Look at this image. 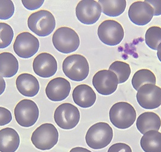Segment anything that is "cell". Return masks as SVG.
<instances>
[{
    "label": "cell",
    "mask_w": 161,
    "mask_h": 152,
    "mask_svg": "<svg viewBox=\"0 0 161 152\" xmlns=\"http://www.w3.org/2000/svg\"><path fill=\"white\" fill-rule=\"evenodd\" d=\"M73 102L82 108H89L93 106L97 100V95L93 89L88 85L81 84L73 91Z\"/></svg>",
    "instance_id": "18"
},
{
    "label": "cell",
    "mask_w": 161,
    "mask_h": 152,
    "mask_svg": "<svg viewBox=\"0 0 161 152\" xmlns=\"http://www.w3.org/2000/svg\"><path fill=\"white\" fill-rule=\"evenodd\" d=\"M108 70L116 74L120 84L128 80L131 74V68L129 64L119 60L115 61L110 65Z\"/></svg>",
    "instance_id": "25"
},
{
    "label": "cell",
    "mask_w": 161,
    "mask_h": 152,
    "mask_svg": "<svg viewBox=\"0 0 161 152\" xmlns=\"http://www.w3.org/2000/svg\"><path fill=\"white\" fill-rule=\"evenodd\" d=\"M27 26L30 30L37 36L46 37L53 32L56 26V21L50 12L41 10L29 16Z\"/></svg>",
    "instance_id": "3"
},
{
    "label": "cell",
    "mask_w": 161,
    "mask_h": 152,
    "mask_svg": "<svg viewBox=\"0 0 161 152\" xmlns=\"http://www.w3.org/2000/svg\"><path fill=\"white\" fill-rule=\"evenodd\" d=\"M156 78L152 71L147 69H142L135 73L131 80L133 88L137 91L142 86L145 84L156 85Z\"/></svg>",
    "instance_id": "24"
},
{
    "label": "cell",
    "mask_w": 161,
    "mask_h": 152,
    "mask_svg": "<svg viewBox=\"0 0 161 152\" xmlns=\"http://www.w3.org/2000/svg\"><path fill=\"white\" fill-rule=\"evenodd\" d=\"M144 1L152 6L154 16L161 15V0H145Z\"/></svg>",
    "instance_id": "32"
},
{
    "label": "cell",
    "mask_w": 161,
    "mask_h": 152,
    "mask_svg": "<svg viewBox=\"0 0 161 152\" xmlns=\"http://www.w3.org/2000/svg\"><path fill=\"white\" fill-rule=\"evenodd\" d=\"M54 120L60 128L70 130L75 128L79 123L80 112L75 105L69 103H63L55 109Z\"/></svg>",
    "instance_id": "9"
},
{
    "label": "cell",
    "mask_w": 161,
    "mask_h": 152,
    "mask_svg": "<svg viewBox=\"0 0 161 152\" xmlns=\"http://www.w3.org/2000/svg\"><path fill=\"white\" fill-rule=\"evenodd\" d=\"M23 5L24 8L29 10H34L36 9L40 8L44 3V0H22L21 1Z\"/></svg>",
    "instance_id": "30"
},
{
    "label": "cell",
    "mask_w": 161,
    "mask_h": 152,
    "mask_svg": "<svg viewBox=\"0 0 161 152\" xmlns=\"http://www.w3.org/2000/svg\"><path fill=\"white\" fill-rule=\"evenodd\" d=\"M69 152H92L90 150H89L88 149L84 148V147H74L72 149L70 150V151Z\"/></svg>",
    "instance_id": "34"
},
{
    "label": "cell",
    "mask_w": 161,
    "mask_h": 152,
    "mask_svg": "<svg viewBox=\"0 0 161 152\" xmlns=\"http://www.w3.org/2000/svg\"><path fill=\"white\" fill-rule=\"evenodd\" d=\"M19 144V135L14 128L0 130V152H15Z\"/></svg>",
    "instance_id": "19"
},
{
    "label": "cell",
    "mask_w": 161,
    "mask_h": 152,
    "mask_svg": "<svg viewBox=\"0 0 161 152\" xmlns=\"http://www.w3.org/2000/svg\"><path fill=\"white\" fill-rule=\"evenodd\" d=\"M107 152H132V150L128 144L118 143L112 145Z\"/></svg>",
    "instance_id": "31"
},
{
    "label": "cell",
    "mask_w": 161,
    "mask_h": 152,
    "mask_svg": "<svg viewBox=\"0 0 161 152\" xmlns=\"http://www.w3.org/2000/svg\"><path fill=\"white\" fill-rule=\"evenodd\" d=\"M102 13L101 5L94 0L80 1L76 8V16L78 21L86 25L95 24Z\"/></svg>",
    "instance_id": "12"
},
{
    "label": "cell",
    "mask_w": 161,
    "mask_h": 152,
    "mask_svg": "<svg viewBox=\"0 0 161 152\" xmlns=\"http://www.w3.org/2000/svg\"><path fill=\"white\" fill-rule=\"evenodd\" d=\"M97 36L100 40L108 46H116L124 37V30L120 23L108 19L103 21L97 29Z\"/></svg>",
    "instance_id": "8"
},
{
    "label": "cell",
    "mask_w": 161,
    "mask_h": 152,
    "mask_svg": "<svg viewBox=\"0 0 161 152\" xmlns=\"http://www.w3.org/2000/svg\"><path fill=\"white\" fill-rule=\"evenodd\" d=\"M71 85L63 77H57L50 80L46 88V94L53 102H61L66 99L70 94Z\"/></svg>",
    "instance_id": "16"
},
{
    "label": "cell",
    "mask_w": 161,
    "mask_h": 152,
    "mask_svg": "<svg viewBox=\"0 0 161 152\" xmlns=\"http://www.w3.org/2000/svg\"><path fill=\"white\" fill-rule=\"evenodd\" d=\"M19 70V62L16 57L9 52L0 53V76L5 78L15 76Z\"/></svg>",
    "instance_id": "21"
},
{
    "label": "cell",
    "mask_w": 161,
    "mask_h": 152,
    "mask_svg": "<svg viewBox=\"0 0 161 152\" xmlns=\"http://www.w3.org/2000/svg\"><path fill=\"white\" fill-rule=\"evenodd\" d=\"M6 87V81L2 76H0V96H1L5 91Z\"/></svg>",
    "instance_id": "33"
},
{
    "label": "cell",
    "mask_w": 161,
    "mask_h": 152,
    "mask_svg": "<svg viewBox=\"0 0 161 152\" xmlns=\"http://www.w3.org/2000/svg\"><path fill=\"white\" fill-rule=\"evenodd\" d=\"M154 16L152 6L145 1H138L131 4L129 9L130 21L137 25L143 26L148 24Z\"/></svg>",
    "instance_id": "15"
},
{
    "label": "cell",
    "mask_w": 161,
    "mask_h": 152,
    "mask_svg": "<svg viewBox=\"0 0 161 152\" xmlns=\"http://www.w3.org/2000/svg\"><path fill=\"white\" fill-rule=\"evenodd\" d=\"M16 86L21 94L28 97L36 96L40 88L38 80L34 76L29 73H23L18 76Z\"/></svg>",
    "instance_id": "17"
},
{
    "label": "cell",
    "mask_w": 161,
    "mask_h": 152,
    "mask_svg": "<svg viewBox=\"0 0 161 152\" xmlns=\"http://www.w3.org/2000/svg\"><path fill=\"white\" fill-rule=\"evenodd\" d=\"M13 48L17 56L29 59L38 51L40 41L31 33H21L16 36Z\"/></svg>",
    "instance_id": "10"
},
{
    "label": "cell",
    "mask_w": 161,
    "mask_h": 152,
    "mask_svg": "<svg viewBox=\"0 0 161 152\" xmlns=\"http://www.w3.org/2000/svg\"><path fill=\"white\" fill-rule=\"evenodd\" d=\"M161 127V118L154 112H144L137 118L136 128L143 135L150 130L158 131Z\"/></svg>",
    "instance_id": "20"
},
{
    "label": "cell",
    "mask_w": 161,
    "mask_h": 152,
    "mask_svg": "<svg viewBox=\"0 0 161 152\" xmlns=\"http://www.w3.org/2000/svg\"><path fill=\"white\" fill-rule=\"evenodd\" d=\"M15 13V6L10 0H0V19L7 20Z\"/></svg>",
    "instance_id": "28"
},
{
    "label": "cell",
    "mask_w": 161,
    "mask_h": 152,
    "mask_svg": "<svg viewBox=\"0 0 161 152\" xmlns=\"http://www.w3.org/2000/svg\"><path fill=\"white\" fill-rule=\"evenodd\" d=\"M113 138L112 127L107 123L99 122L88 129L86 135V142L91 149L99 150L110 144Z\"/></svg>",
    "instance_id": "1"
},
{
    "label": "cell",
    "mask_w": 161,
    "mask_h": 152,
    "mask_svg": "<svg viewBox=\"0 0 161 152\" xmlns=\"http://www.w3.org/2000/svg\"><path fill=\"white\" fill-rule=\"evenodd\" d=\"M145 43L149 48L156 50L161 43V28L158 26L150 27L145 33Z\"/></svg>",
    "instance_id": "26"
},
{
    "label": "cell",
    "mask_w": 161,
    "mask_h": 152,
    "mask_svg": "<svg viewBox=\"0 0 161 152\" xmlns=\"http://www.w3.org/2000/svg\"><path fill=\"white\" fill-rule=\"evenodd\" d=\"M40 111L35 102L24 99L19 102L15 107L14 115L17 123L23 128L33 126L38 120Z\"/></svg>",
    "instance_id": "7"
},
{
    "label": "cell",
    "mask_w": 161,
    "mask_h": 152,
    "mask_svg": "<svg viewBox=\"0 0 161 152\" xmlns=\"http://www.w3.org/2000/svg\"><path fill=\"white\" fill-rule=\"evenodd\" d=\"M14 36V32L12 27L7 23H0V49L8 47Z\"/></svg>",
    "instance_id": "27"
},
{
    "label": "cell",
    "mask_w": 161,
    "mask_h": 152,
    "mask_svg": "<svg viewBox=\"0 0 161 152\" xmlns=\"http://www.w3.org/2000/svg\"><path fill=\"white\" fill-rule=\"evenodd\" d=\"M52 43L55 49L63 54L76 51L80 45V39L73 29L62 27L58 29L52 36Z\"/></svg>",
    "instance_id": "4"
},
{
    "label": "cell",
    "mask_w": 161,
    "mask_h": 152,
    "mask_svg": "<svg viewBox=\"0 0 161 152\" xmlns=\"http://www.w3.org/2000/svg\"><path fill=\"white\" fill-rule=\"evenodd\" d=\"M157 56L158 59L159 60V61L161 62V43L159 45L158 49H157Z\"/></svg>",
    "instance_id": "35"
},
{
    "label": "cell",
    "mask_w": 161,
    "mask_h": 152,
    "mask_svg": "<svg viewBox=\"0 0 161 152\" xmlns=\"http://www.w3.org/2000/svg\"><path fill=\"white\" fill-rule=\"evenodd\" d=\"M92 83L99 94L109 96L116 91L119 81L114 72L103 70L97 71L94 75Z\"/></svg>",
    "instance_id": "11"
},
{
    "label": "cell",
    "mask_w": 161,
    "mask_h": 152,
    "mask_svg": "<svg viewBox=\"0 0 161 152\" xmlns=\"http://www.w3.org/2000/svg\"><path fill=\"white\" fill-rule=\"evenodd\" d=\"M12 120L11 112L7 108L0 106V126L8 124Z\"/></svg>",
    "instance_id": "29"
},
{
    "label": "cell",
    "mask_w": 161,
    "mask_h": 152,
    "mask_svg": "<svg viewBox=\"0 0 161 152\" xmlns=\"http://www.w3.org/2000/svg\"><path fill=\"white\" fill-rule=\"evenodd\" d=\"M111 123L116 128L127 129L130 128L136 118L134 107L127 102H121L113 104L109 111Z\"/></svg>",
    "instance_id": "2"
},
{
    "label": "cell",
    "mask_w": 161,
    "mask_h": 152,
    "mask_svg": "<svg viewBox=\"0 0 161 152\" xmlns=\"http://www.w3.org/2000/svg\"><path fill=\"white\" fill-rule=\"evenodd\" d=\"M34 72L42 78H49L54 76L58 70V63L55 57L48 53H41L33 62Z\"/></svg>",
    "instance_id": "14"
},
{
    "label": "cell",
    "mask_w": 161,
    "mask_h": 152,
    "mask_svg": "<svg viewBox=\"0 0 161 152\" xmlns=\"http://www.w3.org/2000/svg\"><path fill=\"white\" fill-rule=\"evenodd\" d=\"M59 133L51 123L41 124L33 132L31 141L34 146L41 150H48L58 143Z\"/></svg>",
    "instance_id": "6"
},
{
    "label": "cell",
    "mask_w": 161,
    "mask_h": 152,
    "mask_svg": "<svg viewBox=\"0 0 161 152\" xmlns=\"http://www.w3.org/2000/svg\"><path fill=\"white\" fill-rule=\"evenodd\" d=\"M89 64L87 59L80 55L67 56L63 62V71L70 80L81 81L89 76Z\"/></svg>",
    "instance_id": "5"
},
{
    "label": "cell",
    "mask_w": 161,
    "mask_h": 152,
    "mask_svg": "<svg viewBox=\"0 0 161 152\" xmlns=\"http://www.w3.org/2000/svg\"><path fill=\"white\" fill-rule=\"evenodd\" d=\"M145 152H161V133L156 130L148 131L142 136L140 141Z\"/></svg>",
    "instance_id": "22"
},
{
    "label": "cell",
    "mask_w": 161,
    "mask_h": 152,
    "mask_svg": "<svg viewBox=\"0 0 161 152\" xmlns=\"http://www.w3.org/2000/svg\"><path fill=\"white\" fill-rule=\"evenodd\" d=\"M137 103L145 109H154L161 105V88L153 84H145L137 90Z\"/></svg>",
    "instance_id": "13"
},
{
    "label": "cell",
    "mask_w": 161,
    "mask_h": 152,
    "mask_svg": "<svg viewBox=\"0 0 161 152\" xmlns=\"http://www.w3.org/2000/svg\"><path fill=\"white\" fill-rule=\"evenodd\" d=\"M103 13L109 17H116L122 14L126 8L125 0H99Z\"/></svg>",
    "instance_id": "23"
}]
</instances>
